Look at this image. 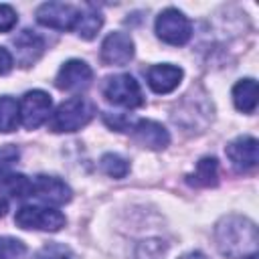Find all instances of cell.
<instances>
[{
	"mask_svg": "<svg viewBox=\"0 0 259 259\" xmlns=\"http://www.w3.org/2000/svg\"><path fill=\"white\" fill-rule=\"evenodd\" d=\"M217 249L229 259H245L257 255L259 233L251 219L243 214H227L214 227Z\"/></svg>",
	"mask_w": 259,
	"mask_h": 259,
	"instance_id": "1",
	"label": "cell"
},
{
	"mask_svg": "<svg viewBox=\"0 0 259 259\" xmlns=\"http://www.w3.org/2000/svg\"><path fill=\"white\" fill-rule=\"evenodd\" d=\"M95 115V105L91 99L75 95L63 101L49 117V130L55 134H69L85 127Z\"/></svg>",
	"mask_w": 259,
	"mask_h": 259,
	"instance_id": "2",
	"label": "cell"
},
{
	"mask_svg": "<svg viewBox=\"0 0 259 259\" xmlns=\"http://www.w3.org/2000/svg\"><path fill=\"white\" fill-rule=\"evenodd\" d=\"M14 223L24 231H61L67 223L65 214L55 206L42 204H24L16 210Z\"/></svg>",
	"mask_w": 259,
	"mask_h": 259,
	"instance_id": "3",
	"label": "cell"
},
{
	"mask_svg": "<svg viewBox=\"0 0 259 259\" xmlns=\"http://www.w3.org/2000/svg\"><path fill=\"white\" fill-rule=\"evenodd\" d=\"M101 93L103 97L119 107H127V109H136L144 105V93L140 83L127 75V73H119V75H111L103 81L101 85Z\"/></svg>",
	"mask_w": 259,
	"mask_h": 259,
	"instance_id": "4",
	"label": "cell"
},
{
	"mask_svg": "<svg viewBox=\"0 0 259 259\" xmlns=\"http://www.w3.org/2000/svg\"><path fill=\"white\" fill-rule=\"evenodd\" d=\"M156 34L162 42L172 47H182L192 36V24L184 12L178 8H166L156 18Z\"/></svg>",
	"mask_w": 259,
	"mask_h": 259,
	"instance_id": "5",
	"label": "cell"
},
{
	"mask_svg": "<svg viewBox=\"0 0 259 259\" xmlns=\"http://www.w3.org/2000/svg\"><path fill=\"white\" fill-rule=\"evenodd\" d=\"M18 113H20V123L26 130H36L38 125L49 121L53 113V99L49 93L40 89L26 91L18 101Z\"/></svg>",
	"mask_w": 259,
	"mask_h": 259,
	"instance_id": "6",
	"label": "cell"
},
{
	"mask_svg": "<svg viewBox=\"0 0 259 259\" xmlns=\"http://www.w3.org/2000/svg\"><path fill=\"white\" fill-rule=\"evenodd\" d=\"M79 18V8L65 2H45L36 8L38 24L55 30H73Z\"/></svg>",
	"mask_w": 259,
	"mask_h": 259,
	"instance_id": "7",
	"label": "cell"
},
{
	"mask_svg": "<svg viewBox=\"0 0 259 259\" xmlns=\"http://www.w3.org/2000/svg\"><path fill=\"white\" fill-rule=\"evenodd\" d=\"M99 57L103 61V65L109 67H123L134 59V40L127 32L115 30L109 32L103 42H101V51Z\"/></svg>",
	"mask_w": 259,
	"mask_h": 259,
	"instance_id": "8",
	"label": "cell"
},
{
	"mask_svg": "<svg viewBox=\"0 0 259 259\" xmlns=\"http://www.w3.org/2000/svg\"><path fill=\"white\" fill-rule=\"evenodd\" d=\"M93 81L91 67L81 59H71L63 63L55 77V85L61 91H85Z\"/></svg>",
	"mask_w": 259,
	"mask_h": 259,
	"instance_id": "9",
	"label": "cell"
},
{
	"mask_svg": "<svg viewBox=\"0 0 259 259\" xmlns=\"http://www.w3.org/2000/svg\"><path fill=\"white\" fill-rule=\"evenodd\" d=\"M30 196L38 198L47 206H61L71 200V188L57 176H34L32 178V192Z\"/></svg>",
	"mask_w": 259,
	"mask_h": 259,
	"instance_id": "10",
	"label": "cell"
},
{
	"mask_svg": "<svg viewBox=\"0 0 259 259\" xmlns=\"http://www.w3.org/2000/svg\"><path fill=\"white\" fill-rule=\"evenodd\" d=\"M12 47H14V55L12 59L20 65V67H30L34 65L42 51H45V40L40 34H36L34 30L30 28H24L20 30L14 38H12Z\"/></svg>",
	"mask_w": 259,
	"mask_h": 259,
	"instance_id": "11",
	"label": "cell"
},
{
	"mask_svg": "<svg viewBox=\"0 0 259 259\" xmlns=\"http://www.w3.org/2000/svg\"><path fill=\"white\" fill-rule=\"evenodd\" d=\"M130 134L136 144H140L142 148H148V150H164L170 144L168 130L154 119H138L134 123V127L130 130Z\"/></svg>",
	"mask_w": 259,
	"mask_h": 259,
	"instance_id": "12",
	"label": "cell"
},
{
	"mask_svg": "<svg viewBox=\"0 0 259 259\" xmlns=\"http://www.w3.org/2000/svg\"><path fill=\"white\" fill-rule=\"evenodd\" d=\"M227 158L237 170H251L259 162V144L253 136H239L225 148Z\"/></svg>",
	"mask_w": 259,
	"mask_h": 259,
	"instance_id": "13",
	"label": "cell"
},
{
	"mask_svg": "<svg viewBox=\"0 0 259 259\" xmlns=\"http://www.w3.org/2000/svg\"><path fill=\"white\" fill-rule=\"evenodd\" d=\"M182 77H184V71L180 67H176V65H170V63L152 65L146 71L148 87L154 93H170V91H174L180 85Z\"/></svg>",
	"mask_w": 259,
	"mask_h": 259,
	"instance_id": "14",
	"label": "cell"
},
{
	"mask_svg": "<svg viewBox=\"0 0 259 259\" xmlns=\"http://www.w3.org/2000/svg\"><path fill=\"white\" fill-rule=\"evenodd\" d=\"M233 103L243 113H253L257 107V81L241 79L233 87Z\"/></svg>",
	"mask_w": 259,
	"mask_h": 259,
	"instance_id": "15",
	"label": "cell"
},
{
	"mask_svg": "<svg viewBox=\"0 0 259 259\" xmlns=\"http://www.w3.org/2000/svg\"><path fill=\"white\" fill-rule=\"evenodd\" d=\"M30 192H32V178L14 172L0 176V194L8 198H28Z\"/></svg>",
	"mask_w": 259,
	"mask_h": 259,
	"instance_id": "16",
	"label": "cell"
},
{
	"mask_svg": "<svg viewBox=\"0 0 259 259\" xmlns=\"http://www.w3.org/2000/svg\"><path fill=\"white\" fill-rule=\"evenodd\" d=\"M219 178V164L214 158H202L198 160L194 172L188 176V182L194 186H214Z\"/></svg>",
	"mask_w": 259,
	"mask_h": 259,
	"instance_id": "17",
	"label": "cell"
},
{
	"mask_svg": "<svg viewBox=\"0 0 259 259\" xmlns=\"http://www.w3.org/2000/svg\"><path fill=\"white\" fill-rule=\"evenodd\" d=\"M103 26V16L95 10H79V18L75 24V32L83 38V40H91L97 36L99 28Z\"/></svg>",
	"mask_w": 259,
	"mask_h": 259,
	"instance_id": "18",
	"label": "cell"
},
{
	"mask_svg": "<svg viewBox=\"0 0 259 259\" xmlns=\"http://www.w3.org/2000/svg\"><path fill=\"white\" fill-rule=\"evenodd\" d=\"M20 123V113H18V101L4 95L0 97V134H8L16 130Z\"/></svg>",
	"mask_w": 259,
	"mask_h": 259,
	"instance_id": "19",
	"label": "cell"
},
{
	"mask_svg": "<svg viewBox=\"0 0 259 259\" xmlns=\"http://www.w3.org/2000/svg\"><path fill=\"white\" fill-rule=\"evenodd\" d=\"M101 170L111 176V178H123L127 172H130V164L125 158H121L119 154H113V152H107L101 156V162H99Z\"/></svg>",
	"mask_w": 259,
	"mask_h": 259,
	"instance_id": "20",
	"label": "cell"
},
{
	"mask_svg": "<svg viewBox=\"0 0 259 259\" xmlns=\"http://www.w3.org/2000/svg\"><path fill=\"white\" fill-rule=\"evenodd\" d=\"M166 253V243L160 239H146L136 249V259H162Z\"/></svg>",
	"mask_w": 259,
	"mask_h": 259,
	"instance_id": "21",
	"label": "cell"
},
{
	"mask_svg": "<svg viewBox=\"0 0 259 259\" xmlns=\"http://www.w3.org/2000/svg\"><path fill=\"white\" fill-rule=\"evenodd\" d=\"M26 245L14 237H0V259H24Z\"/></svg>",
	"mask_w": 259,
	"mask_h": 259,
	"instance_id": "22",
	"label": "cell"
},
{
	"mask_svg": "<svg viewBox=\"0 0 259 259\" xmlns=\"http://www.w3.org/2000/svg\"><path fill=\"white\" fill-rule=\"evenodd\" d=\"M36 259H75L73 251L63 243H47L38 249Z\"/></svg>",
	"mask_w": 259,
	"mask_h": 259,
	"instance_id": "23",
	"label": "cell"
},
{
	"mask_svg": "<svg viewBox=\"0 0 259 259\" xmlns=\"http://www.w3.org/2000/svg\"><path fill=\"white\" fill-rule=\"evenodd\" d=\"M103 121L111 127V130H115V132H130L132 127H134V119L130 117V115H125V113H103Z\"/></svg>",
	"mask_w": 259,
	"mask_h": 259,
	"instance_id": "24",
	"label": "cell"
},
{
	"mask_svg": "<svg viewBox=\"0 0 259 259\" xmlns=\"http://www.w3.org/2000/svg\"><path fill=\"white\" fill-rule=\"evenodd\" d=\"M18 148L16 146H10V144H6V146H2L0 148V176H4V174H8L10 172V168L14 166V162L18 160Z\"/></svg>",
	"mask_w": 259,
	"mask_h": 259,
	"instance_id": "25",
	"label": "cell"
},
{
	"mask_svg": "<svg viewBox=\"0 0 259 259\" xmlns=\"http://www.w3.org/2000/svg\"><path fill=\"white\" fill-rule=\"evenodd\" d=\"M16 10L10 4H0V32H8L16 26Z\"/></svg>",
	"mask_w": 259,
	"mask_h": 259,
	"instance_id": "26",
	"label": "cell"
},
{
	"mask_svg": "<svg viewBox=\"0 0 259 259\" xmlns=\"http://www.w3.org/2000/svg\"><path fill=\"white\" fill-rule=\"evenodd\" d=\"M12 65H14V59H12V53H10L8 49H4V47H0V75H4V73H8V71L12 69Z\"/></svg>",
	"mask_w": 259,
	"mask_h": 259,
	"instance_id": "27",
	"label": "cell"
},
{
	"mask_svg": "<svg viewBox=\"0 0 259 259\" xmlns=\"http://www.w3.org/2000/svg\"><path fill=\"white\" fill-rule=\"evenodd\" d=\"M180 259H206V255H204V253H200V251H190V253L182 255Z\"/></svg>",
	"mask_w": 259,
	"mask_h": 259,
	"instance_id": "28",
	"label": "cell"
},
{
	"mask_svg": "<svg viewBox=\"0 0 259 259\" xmlns=\"http://www.w3.org/2000/svg\"><path fill=\"white\" fill-rule=\"evenodd\" d=\"M6 206H8V204H6V200H0V217L6 212Z\"/></svg>",
	"mask_w": 259,
	"mask_h": 259,
	"instance_id": "29",
	"label": "cell"
},
{
	"mask_svg": "<svg viewBox=\"0 0 259 259\" xmlns=\"http://www.w3.org/2000/svg\"><path fill=\"white\" fill-rule=\"evenodd\" d=\"M245 259H257V255H249V257H245Z\"/></svg>",
	"mask_w": 259,
	"mask_h": 259,
	"instance_id": "30",
	"label": "cell"
}]
</instances>
